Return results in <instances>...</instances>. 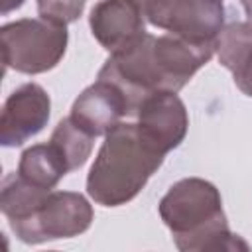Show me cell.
Returning a JSON list of instances; mask_svg holds the SVG:
<instances>
[{"label": "cell", "instance_id": "cell-1", "mask_svg": "<svg viewBox=\"0 0 252 252\" xmlns=\"http://www.w3.org/2000/svg\"><path fill=\"white\" fill-rule=\"evenodd\" d=\"M217 45L191 43L173 33L144 32L130 45L110 53L96 79L118 87L136 116L140 102L154 93H179L189 79L211 61Z\"/></svg>", "mask_w": 252, "mask_h": 252}, {"label": "cell", "instance_id": "cell-2", "mask_svg": "<svg viewBox=\"0 0 252 252\" xmlns=\"http://www.w3.org/2000/svg\"><path fill=\"white\" fill-rule=\"evenodd\" d=\"M158 211L183 252L248 250V244L230 232L220 191L207 179H179L161 197Z\"/></svg>", "mask_w": 252, "mask_h": 252}, {"label": "cell", "instance_id": "cell-3", "mask_svg": "<svg viewBox=\"0 0 252 252\" xmlns=\"http://www.w3.org/2000/svg\"><path fill=\"white\" fill-rule=\"evenodd\" d=\"M138 132L136 122H120L106 136L87 175L89 197L102 207L130 203L163 163Z\"/></svg>", "mask_w": 252, "mask_h": 252}, {"label": "cell", "instance_id": "cell-4", "mask_svg": "<svg viewBox=\"0 0 252 252\" xmlns=\"http://www.w3.org/2000/svg\"><path fill=\"white\" fill-rule=\"evenodd\" d=\"M0 37L4 69L24 75H39L57 67L69 43L67 26L43 18H22L4 24Z\"/></svg>", "mask_w": 252, "mask_h": 252}, {"label": "cell", "instance_id": "cell-5", "mask_svg": "<svg viewBox=\"0 0 252 252\" xmlns=\"http://www.w3.org/2000/svg\"><path fill=\"white\" fill-rule=\"evenodd\" d=\"M94 211L89 199L75 191H47L41 203L10 228L24 244H41L59 238H73L87 232Z\"/></svg>", "mask_w": 252, "mask_h": 252}, {"label": "cell", "instance_id": "cell-6", "mask_svg": "<svg viewBox=\"0 0 252 252\" xmlns=\"http://www.w3.org/2000/svg\"><path fill=\"white\" fill-rule=\"evenodd\" d=\"M144 18L191 43L217 45L224 28V6L220 0H152Z\"/></svg>", "mask_w": 252, "mask_h": 252}, {"label": "cell", "instance_id": "cell-7", "mask_svg": "<svg viewBox=\"0 0 252 252\" xmlns=\"http://www.w3.org/2000/svg\"><path fill=\"white\" fill-rule=\"evenodd\" d=\"M140 136L159 154L175 150L187 136L189 114L177 93H154L136 110Z\"/></svg>", "mask_w": 252, "mask_h": 252}, {"label": "cell", "instance_id": "cell-8", "mask_svg": "<svg viewBox=\"0 0 252 252\" xmlns=\"http://www.w3.org/2000/svg\"><path fill=\"white\" fill-rule=\"evenodd\" d=\"M51 98L37 83H26L10 93L0 116V144L20 148L49 122Z\"/></svg>", "mask_w": 252, "mask_h": 252}, {"label": "cell", "instance_id": "cell-9", "mask_svg": "<svg viewBox=\"0 0 252 252\" xmlns=\"http://www.w3.org/2000/svg\"><path fill=\"white\" fill-rule=\"evenodd\" d=\"M73 122L81 126L91 136H106L124 116L130 114V104L122 91L104 79H96L87 87L73 102L71 114Z\"/></svg>", "mask_w": 252, "mask_h": 252}, {"label": "cell", "instance_id": "cell-10", "mask_svg": "<svg viewBox=\"0 0 252 252\" xmlns=\"http://www.w3.org/2000/svg\"><path fill=\"white\" fill-rule=\"evenodd\" d=\"M93 37L110 53L138 39L144 28V16L128 0H100L89 14Z\"/></svg>", "mask_w": 252, "mask_h": 252}, {"label": "cell", "instance_id": "cell-11", "mask_svg": "<svg viewBox=\"0 0 252 252\" xmlns=\"http://www.w3.org/2000/svg\"><path fill=\"white\" fill-rule=\"evenodd\" d=\"M217 55L234 85L252 98V22H232L217 37Z\"/></svg>", "mask_w": 252, "mask_h": 252}, {"label": "cell", "instance_id": "cell-12", "mask_svg": "<svg viewBox=\"0 0 252 252\" xmlns=\"http://www.w3.org/2000/svg\"><path fill=\"white\" fill-rule=\"evenodd\" d=\"M16 173L24 181L39 189L51 191L61 181V177L69 173V169L59 150L51 142H47V144H33L26 148L20 156Z\"/></svg>", "mask_w": 252, "mask_h": 252}, {"label": "cell", "instance_id": "cell-13", "mask_svg": "<svg viewBox=\"0 0 252 252\" xmlns=\"http://www.w3.org/2000/svg\"><path fill=\"white\" fill-rule=\"evenodd\" d=\"M93 140L94 136H91L81 126H77L71 116L59 120L49 138V142L63 156L69 171H75L87 163L93 152Z\"/></svg>", "mask_w": 252, "mask_h": 252}, {"label": "cell", "instance_id": "cell-14", "mask_svg": "<svg viewBox=\"0 0 252 252\" xmlns=\"http://www.w3.org/2000/svg\"><path fill=\"white\" fill-rule=\"evenodd\" d=\"M35 4L39 18L67 26L81 18L87 0H35Z\"/></svg>", "mask_w": 252, "mask_h": 252}, {"label": "cell", "instance_id": "cell-15", "mask_svg": "<svg viewBox=\"0 0 252 252\" xmlns=\"http://www.w3.org/2000/svg\"><path fill=\"white\" fill-rule=\"evenodd\" d=\"M0 2H2V8H0V12H2V16H8L10 12H14V10H18V8H22L26 0H0Z\"/></svg>", "mask_w": 252, "mask_h": 252}, {"label": "cell", "instance_id": "cell-16", "mask_svg": "<svg viewBox=\"0 0 252 252\" xmlns=\"http://www.w3.org/2000/svg\"><path fill=\"white\" fill-rule=\"evenodd\" d=\"M128 2H130L134 8H138V10L142 12V16H144V10H146V6H148L152 0H128Z\"/></svg>", "mask_w": 252, "mask_h": 252}, {"label": "cell", "instance_id": "cell-17", "mask_svg": "<svg viewBox=\"0 0 252 252\" xmlns=\"http://www.w3.org/2000/svg\"><path fill=\"white\" fill-rule=\"evenodd\" d=\"M240 4H242V8H244L246 16H248V18H250V22H252V0H240Z\"/></svg>", "mask_w": 252, "mask_h": 252}]
</instances>
